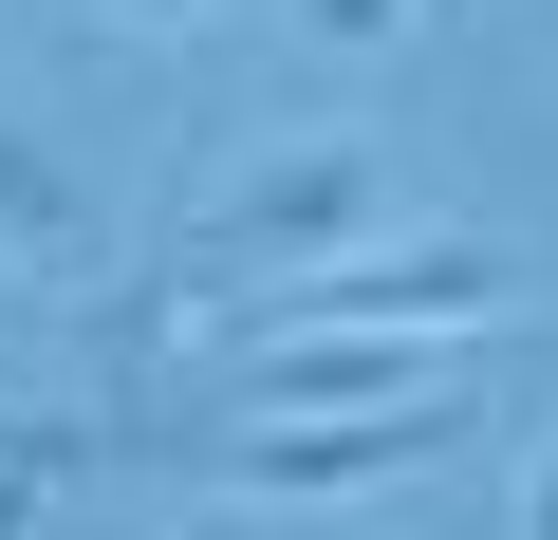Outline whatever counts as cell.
<instances>
[{
	"label": "cell",
	"mask_w": 558,
	"mask_h": 540,
	"mask_svg": "<svg viewBox=\"0 0 558 540\" xmlns=\"http://www.w3.org/2000/svg\"><path fill=\"white\" fill-rule=\"evenodd\" d=\"M465 447V373L447 392H373V410H260L242 447V503H354V484H410Z\"/></svg>",
	"instance_id": "7a4b0ae2"
},
{
	"label": "cell",
	"mask_w": 558,
	"mask_h": 540,
	"mask_svg": "<svg viewBox=\"0 0 558 540\" xmlns=\"http://www.w3.org/2000/svg\"><path fill=\"white\" fill-rule=\"evenodd\" d=\"M0 261H20V280H75L94 261V205H75V168L38 131H0Z\"/></svg>",
	"instance_id": "277c9868"
},
{
	"label": "cell",
	"mask_w": 558,
	"mask_h": 540,
	"mask_svg": "<svg viewBox=\"0 0 558 540\" xmlns=\"http://www.w3.org/2000/svg\"><path fill=\"white\" fill-rule=\"evenodd\" d=\"M502 299H521V261L484 224H428V242H354V261H317V280H279L260 317L279 336H336V317H502Z\"/></svg>",
	"instance_id": "3957f363"
},
{
	"label": "cell",
	"mask_w": 558,
	"mask_h": 540,
	"mask_svg": "<svg viewBox=\"0 0 558 540\" xmlns=\"http://www.w3.org/2000/svg\"><path fill=\"white\" fill-rule=\"evenodd\" d=\"M299 20H317L336 57H373V38H410V20H428V0H299Z\"/></svg>",
	"instance_id": "8992f818"
},
{
	"label": "cell",
	"mask_w": 558,
	"mask_h": 540,
	"mask_svg": "<svg viewBox=\"0 0 558 540\" xmlns=\"http://www.w3.org/2000/svg\"><path fill=\"white\" fill-rule=\"evenodd\" d=\"M57 484H75V429H57V410H0V540H38Z\"/></svg>",
	"instance_id": "5b68a950"
},
{
	"label": "cell",
	"mask_w": 558,
	"mask_h": 540,
	"mask_svg": "<svg viewBox=\"0 0 558 540\" xmlns=\"http://www.w3.org/2000/svg\"><path fill=\"white\" fill-rule=\"evenodd\" d=\"M521 540H558V447H539V466H521Z\"/></svg>",
	"instance_id": "ba28073f"
},
{
	"label": "cell",
	"mask_w": 558,
	"mask_h": 540,
	"mask_svg": "<svg viewBox=\"0 0 558 540\" xmlns=\"http://www.w3.org/2000/svg\"><path fill=\"white\" fill-rule=\"evenodd\" d=\"M373 187H391V168H373L354 131L260 149V168L186 224V280H260V299H279V280H317V261H354V242H373Z\"/></svg>",
	"instance_id": "6da1fadb"
},
{
	"label": "cell",
	"mask_w": 558,
	"mask_h": 540,
	"mask_svg": "<svg viewBox=\"0 0 558 540\" xmlns=\"http://www.w3.org/2000/svg\"><path fill=\"white\" fill-rule=\"evenodd\" d=\"M75 20H112V38H186L205 0H75Z\"/></svg>",
	"instance_id": "52a82bcc"
},
{
	"label": "cell",
	"mask_w": 558,
	"mask_h": 540,
	"mask_svg": "<svg viewBox=\"0 0 558 540\" xmlns=\"http://www.w3.org/2000/svg\"><path fill=\"white\" fill-rule=\"evenodd\" d=\"M168 540H260V521H242V503H205V521H168Z\"/></svg>",
	"instance_id": "9c48e42d"
}]
</instances>
